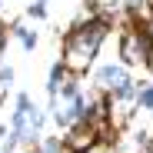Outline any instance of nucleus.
<instances>
[{
  "mask_svg": "<svg viewBox=\"0 0 153 153\" xmlns=\"http://www.w3.org/2000/svg\"><path fill=\"white\" fill-rule=\"evenodd\" d=\"M110 30H113V17H107V13H93L80 23H73L63 33V43H60V63L73 76L90 73V67L97 63Z\"/></svg>",
  "mask_w": 153,
  "mask_h": 153,
  "instance_id": "nucleus-1",
  "label": "nucleus"
},
{
  "mask_svg": "<svg viewBox=\"0 0 153 153\" xmlns=\"http://www.w3.org/2000/svg\"><path fill=\"white\" fill-rule=\"evenodd\" d=\"M117 53H120V63L126 70H150V47H146V37H143V27L130 17L120 27V47H117Z\"/></svg>",
  "mask_w": 153,
  "mask_h": 153,
  "instance_id": "nucleus-2",
  "label": "nucleus"
},
{
  "mask_svg": "<svg viewBox=\"0 0 153 153\" xmlns=\"http://www.w3.org/2000/svg\"><path fill=\"white\" fill-rule=\"evenodd\" d=\"M60 143H63V153H93L100 150V130L90 120H76L63 130Z\"/></svg>",
  "mask_w": 153,
  "mask_h": 153,
  "instance_id": "nucleus-3",
  "label": "nucleus"
},
{
  "mask_svg": "<svg viewBox=\"0 0 153 153\" xmlns=\"http://www.w3.org/2000/svg\"><path fill=\"white\" fill-rule=\"evenodd\" d=\"M87 107H90V97H87V93H73V97L57 100V107L50 110V113H53L57 126H63V130H67L70 123H76V120L87 117Z\"/></svg>",
  "mask_w": 153,
  "mask_h": 153,
  "instance_id": "nucleus-4",
  "label": "nucleus"
},
{
  "mask_svg": "<svg viewBox=\"0 0 153 153\" xmlns=\"http://www.w3.org/2000/svg\"><path fill=\"white\" fill-rule=\"evenodd\" d=\"M126 83H133V73L126 70L120 60L117 63H103L97 70V90L100 93H117L120 87H126Z\"/></svg>",
  "mask_w": 153,
  "mask_h": 153,
  "instance_id": "nucleus-5",
  "label": "nucleus"
},
{
  "mask_svg": "<svg viewBox=\"0 0 153 153\" xmlns=\"http://www.w3.org/2000/svg\"><path fill=\"white\" fill-rule=\"evenodd\" d=\"M67 76H70V70H67L60 60L50 67V76H47V110L57 107V100H60V87L67 83Z\"/></svg>",
  "mask_w": 153,
  "mask_h": 153,
  "instance_id": "nucleus-6",
  "label": "nucleus"
},
{
  "mask_svg": "<svg viewBox=\"0 0 153 153\" xmlns=\"http://www.w3.org/2000/svg\"><path fill=\"white\" fill-rule=\"evenodd\" d=\"M7 30H10V37H17V40H20V47H23V50H33V47H37V33H33V30H27L23 23H10Z\"/></svg>",
  "mask_w": 153,
  "mask_h": 153,
  "instance_id": "nucleus-7",
  "label": "nucleus"
},
{
  "mask_svg": "<svg viewBox=\"0 0 153 153\" xmlns=\"http://www.w3.org/2000/svg\"><path fill=\"white\" fill-rule=\"evenodd\" d=\"M140 27H143V37H146V47H150V63H153V7H150V13L146 17H133Z\"/></svg>",
  "mask_w": 153,
  "mask_h": 153,
  "instance_id": "nucleus-8",
  "label": "nucleus"
},
{
  "mask_svg": "<svg viewBox=\"0 0 153 153\" xmlns=\"http://www.w3.org/2000/svg\"><path fill=\"white\" fill-rule=\"evenodd\" d=\"M137 107H143V110L153 113V83H146V87L137 90Z\"/></svg>",
  "mask_w": 153,
  "mask_h": 153,
  "instance_id": "nucleus-9",
  "label": "nucleus"
},
{
  "mask_svg": "<svg viewBox=\"0 0 153 153\" xmlns=\"http://www.w3.org/2000/svg\"><path fill=\"white\" fill-rule=\"evenodd\" d=\"M37 153H63L60 137H43V140L37 143Z\"/></svg>",
  "mask_w": 153,
  "mask_h": 153,
  "instance_id": "nucleus-10",
  "label": "nucleus"
},
{
  "mask_svg": "<svg viewBox=\"0 0 153 153\" xmlns=\"http://www.w3.org/2000/svg\"><path fill=\"white\" fill-rule=\"evenodd\" d=\"M13 73H17L13 67H0V90H7L13 83Z\"/></svg>",
  "mask_w": 153,
  "mask_h": 153,
  "instance_id": "nucleus-11",
  "label": "nucleus"
},
{
  "mask_svg": "<svg viewBox=\"0 0 153 153\" xmlns=\"http://www.w3.org/2000/svg\"><path fill=\"white\" fill-rule=\"evenodd\" d=\"M7 43H10V30L0 27V60H4V53H7Z\"/></svg>",
  "mask_w": 153,
  "mask_h": 153,
  "instance_id": "nucleus-12",
  "label": "nucleus"
},
{
  "mask_svg": "<svg viewBox=\"0 0 153 153\" xmlns=\"http://www.w3.org/2000/svg\"><path fill=\"white\" fill-rule=\"evenodd\" d=\"M27 13H30L33 20H43V17H47V7H43V4H30V10H27Z\"/></svg>",
  "mask_w": 153,
  "mask_h": 153,
  "instance_id": "nucleus-13",
  "label": "nucleus"
},
{
  "mask_svg": "<svg viewBox=\"0 0 153 153\" xmlns=\"http://www.w3.org/2000/svg\"><path fill=\"white\" fill-rule=\"evenodd\" d=\"M33 4H43V7H47V0H33Z\"/></svg>",
  "mask_w": 153,
  "mask_h": 153,
  "instance_id": "nucleus-14",
  "label": "nucleus"
},
{
  "mask_svg": "<svg viewBox=\"0 0 153 153\" xmlns=\"http://www.w3.org/2000/svg\"><path fill=\"white\" fill-rule=\"evenodd\" d=\"M0 153H4V150H0Z\"/></svg>",
  "mask_w": 153,
  "mask_h": 153,
  "instance_id": "nucleus-15",
  "label": "nucleus"
},
{
  "mask_svg": "<svg viewBox=\"0 0 153 153\" xmlns=\"http://www.w3.org/2000/svg\"><path fill=\"white\" fill-rule=\"evenodd\" d=\"M17 153H20V150H17Z\"/></svg>",
  "mask_w": 153,
  "mask_h": 153,
  "instance_id": "nucleus-16",
  "label": "nucleus"
}]
</instances>
